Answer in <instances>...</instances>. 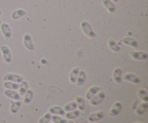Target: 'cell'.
Wrapping results in <instances>:
<instances>
[{"label":"cell","mask_w":148,"mask_h":123,"mask_svg":"<svg viewBox=\"0 0 148 123\" xmlns=\"http://www.w3.org/2000/svg\"><path fill=\"white\" fill-rule=\"evenodd\" d=\"M81 28L82 32L88 36L89 38H95L97 36L96 33H95L92 28V26L90 25L88 21H83L81 23Z\"/></svg>","instance_id":"6da1fadb"},{"label":"cell","mask_w":148,"mask_h":123,"mask_svg":"<svg viewBox=\"0 0 148 123\" xmlns=\"http://www.w3.org/2000/svg\"><path fill=\"white\" fill-rule=\"evenodd\" d=\"M1 53H2L3 59H4V62L7 64H10L12 61V55L11 50L10 48L7 46H1L0 48Z\"/></svg>","instance_id":"7a4b0ae2"},{"label":"cell","mask_w":148,"mask_h":123,"mask_svg":"<svg viewBox=\"0 0 148 123\" xmlns=\"http://www.w3.org/2000/svg\"><path fill=\"white\" fill-rule=\"evenodd\" d=\"M105 97V92L103 91H99L92 99H90V104L92 105V106H97V105H100L104 100Z\"/></svg>","instance_id":"3957f363"},{"label":"cell","mask_w":148,"mask_h":123,"mask_svg":"<svg viewBox=\"0 0 148 123\" xmlns=\"http://www.w3.org/2000/svg\"><path fill=\"white\" fill-rule=\"evenodd\" d=\"M4 82H12L14 83H21L23 81V77L16 73H7L3 78Z\"/></svg>","instance_id":"277c9868"},{"label":"cell","mask_w":148,"mask_h":123,"mask_svg":"<svg viewBox=\"0 0 148 123\" xmlns=\"http://www.w3.org/2000/svg\"><path fill=\"white\" fill-rule=\"evenodd\" d=\"M23 45L27 50H30V51L35 50V46L33 44V39H32L31 35L30 34L26 33L24 35V36H23Z\"/></svg>","instance_id":"5b68a950"},{"label":"cell","mask_w":148,"mask_h":123,"mask_svg":"<svg viewBox=\"0 0 148 123\" xmlns=\"http://www.w3.org/2000/svg\"><path fill=\"white\" fill-rule=\"evenodd\" d=\"M0 28H1V33H2L4 39L7 40H10L12 37V29L10 26L7 22H4L1 23Z\"/></svg>","instance_id":"8992f818"},{"label":"cell","mask_w":148,"mask_h":123,"mask_svg":"<svg viewBox=\"0 0 148 123\" xmlns=\"http://www.w3.org/2000/svg\"><path fill=\"white\" fill-rule=\"evenodd\" d=\"M130 56L132 59L136 60H145L148 58L147 53L143 51H132Z\"/></svg>","instance_id":"52a82bcc"},{"label":"cell","mask_w":148,"mask_h":123,"mask_svg":"<svg viewBox=\"0 0 148 123\" xmlns=\"http://www.w3.org/2000/svg\"><path fill=\"white\" fill-rule=\"evenodd\" d=\"M122 109V105L120 102H116L111 107V109L109 111L108 115L111 117H116L121 112Z\"/></svg>","instance_id":"ba28073f"},{"label":"cell","mask_w":148,"mask_h":123,"mask_svg":"<svg viewBox=\"0 0 148 123\" xmlns=\"http://www.w3.org/2000/svg\"><path fill=\"white\" fill-rule=\"evenodd\" d=\"M123 79L126 82H131L132 84H138L140 83V79L135 75L134 73H127L123 76Z\"/></svg>","instance_id":"9c48e42d"},{"label":"cell","mask_w":148,"mask_h":123,"mask_svg":"<svg viewBox=\"0 0 148 123\" xmlns=\"http://www.w3.org/2000/svg\"><path fill=\"white\" fill-rule=\"evenodd\" d=\"M104 116V112L103 111H98V112H93V113L90 114V115H88V120L89 122H97V121H99L103 118Z\"/></svg>","instance_id":"30bf717a"},{"label":"cell","mask_w":148,"mask_h":123,"mask_svg":"<svg viewBox=\"0 0 148 123\" xmlns=\"http://www.w3.org/2000/svg\"><path fill=\"white\" fill-rule=\"evenodd\" d=\"M4 95L10 99H14L15 101H20L21 99V96L19 94L18 92L15 90H10V89H6L4 92Z\"/></svg>","instance_id":"8fae6325"},{"label":"cell","mask_w":148,"mask_h":123,"mask_svg":"<svg viewBox=\"0 0 148 123\" xmlns=\"http://www.w3.org/2000/svg\"><path fill=\"white\" fill-rule=\"evenodd\" d=\"M123 44L126 45L127 46H130L132 48H137L138 47V43H137V40L134 39V37H125L121 40Z\"/></svg>","instance_id":"7c38bea8"},{"label":"cell","mask_w":148,"mask_h":123,"mask_svg":"<svg viewBox=\"0 0 148 123\" xmlns=\"http://www.w3.org/2000/svg\"><path fill=\"white\" fill-rule=\"evenodd\" d=\"M101 90V88L98 86H93L92 87L90 88L88 91H87L86 94H85V98L88 100L92 99L99 91Z\"/></svg>","instance_id":"4fadbf2b"},{"label":"cell","mask_w":148,"mask_h":123,"mask_svg":"<svg viewBox=\"0 0 148 123\" xmlns=\"http://www.w3.org/2000/svg\"><path fill=\"white\" fill-rule=\"evenodd\" d=\"M26 14H27V12H26L25 10H23V9H18V10H16L14 12H12V13L11 14V18L13 20H20V18L25 16Z\"/></svg>","instance_id":"5bb4252c"},{"label":"cell","mask_w":148,"mask_h":123,"mask_svg":"<svg viewBox=\"0 0 148 123\" xmlns=\"http://www.w3.org/2000/svg\"><path fill=\"white\" fill-rule=\"evenodd\" d=\"M102 4L108 12L113 14L116 11V6L111 0H102Z\"/></svg>","instance_id":"9a60e30c"},{"label":"cell","mask_w":148,"mask_h":123,"mask_svg":"<svg viewBox=\"0 0 148 123\" xmlns=\"http://www.w3.org/2000/svg\"><path fill=\"white\" fill-rule=\"evenodd\" d=\"M49 112H50L51 115H65V111L62 107L59 106H53L51 107L49 109Z\"/></svg>","instance_id":"2e32d148"},{"label":"cell","mask_w":148,"mask_h":123,"mask_svg":"<svg viewBox=\"0 0 148 123\" xmlns=\"http://www.w3.org/2000/svg\"><path fill=\"white\" fill-rule=\"evenodd\" d=\"M121 73H122V71H121V68L117 67L116 68L113 72V79L114 82L116 84H121Z\"/></svg>","instance_id":"e0dca14e"},{"label":"cell","mask_w":148,"mask_h":123,"mask_svg":"<svg viewBox=\"0 0 148 123\" xmlns=\"http://www.w3.org/2000/svg\"><path fill=\"white\" fill-rule=\"evenodd\" d=\"M85 80H86V73L83 70H79L75 84L77 86H81L85 84Z\"/></svg>","instance_id":"ac0fdd59"},{"label":"cell","mask_w":148,"mask_h":123,"mask_svg":"<svg viewBox=\"0 0 148 123\" xmlns=\"http://www.w3.org/2000/svg\"><path fill=\"white\" fill-rule=\"evenodd\" d=\"M147 108H148V103L147 102H143L142 104H140L137 108L136 109V114L139 116H141V115H144V113L145 112H147Z\"/></svg>","instance_id":"d6986e66"},{"label":"cell","mask_w":148,"mask_h":123,"mask_svg":"<svg viewBox=\"0 0 148 123\" xmlns=\"http://www.w3.org/2000/svg\"><path fill=\"white\" fill-rule=\"evenodd\" d=\"M108 48H109L111 49L112 51L116 52V53H118V52H119L120 50H121L120 46H119L118 43H117L116 42L115 40L112 38H111L108 40Z\"/></svg>","instance_id":"ffe728a7"},{"label":"cell","mask_w":148,"mask_h":123,"mask_svg":"<svg viewBox=\"0 0 148 123\" xmlns=\"http://www.w3.org/2000/svg\"><path fill=\"white\" fill-rule=\"evenodd\" d=\"M33 98V91L32 89H27L26 93L24 95V99H23V103L25 105H29L32 102Z\"/></svg>","instance_id":"44dd1931"},{"label":"cell","mask_w":148,"mask_h":123,"mask_svg":"<svg viewBox=\"0 0 148 123\" xmlns=\"http://www.w3.org/2000/svg\"><path fill=\"white\" fill-rule=\"evenodd\" d=\"M79 71V69L78 67L74 68V69H72V70L71 71L70 73H69V81H70L71 83L72 84L76 83L77 78Z\"/></svg>","instance_id":"7402d4cb"},{"label":"cell","mask_w":148,"mask_h":123,"mask_svg":"<svg viewBox=\"0 0 148 123\" xmlns=\"http://www.w3.org/2000/svg\"><path fill=\"white\" fill-rule=\"evenodd\" d=\"M22 102L20 101H15L12 103L11 106H10V112L13 115L17 114L18 112L19 109L21 107Z\"/></svg>","instance_id":"603a6c76"},{"label":"cell","mask_w":148,"mask_h":123,"mask_svg":"<svg viewBox=\"0 0 148 123\" xmlns=\"http://www.w3.org/2000/svg\"><path fill=\"white\" fill-rule=\"evenodd\" d=\"M75 102H76L77 107L79 111H83L85 109V102L83 97L80 96H77L75 98Z\"/></svg>","instance_id":"cb8c5ba5"},{"label":"cell","mask_w":148,"mask_h":123,"mask_svg":"<svg viewBox=\"0 0 148 123\" xmlns=\"http://www.w3.org/2000/svg\"><path fill=\"white\" fill-rule=\"evenodd\" d=\"M79 115H80L79 110L75 109V110L70 111V112H67L66 114H65L64 116L66 120H74V119H76L77 117H79Z\"/></svg>","instance_id":"d4e9b609"},{"label":"cell","mask_w":148,"mask_h":123,"mask_svg":"<svg viewBox=\"0 0 148 123\" xmlns=\"http://www.w3.org/2000/svg\"><path fill=\"white\" fill-rule=\"evenodd\" d=\"M19 94L20 96H24L25 94L26 93V92L28 89V83H27L26 81L23 80L21 82V84L20 85V87H19Z\"/></svg>","instance_id":"484cf974"},{"label":"cell","mask_w":148,"mask_h":123,"mask_svg":"<svg viewBox=\"0 0 148 123\" xmlns=\"http://www.w3.org/2000/svg\"><path fill=\"white\" fill-rule=\"evenodd\" d=\"M4 86L7 89L10 90H17L20 87V84L18 83H14L12 82H5L4 83Z\"/></svg>","instance_id":"4316f807"},{"label":"cell","mask_w":148,"mask_h":123,"mask_svg":"<svg viewBox=\"0 0 148 123\" xmlns=\"http://www.w3.org/2000/svg\"><path fill=\"white\" fill-rule=\"evenodd\" d=\"M137 94H138V96L140 97V99L141 100H143V102H148V96L145 89H143V88L139 89L138 91H137Z\"/></svg>","instance_id":"83f0119b"},{"label":"cell","mask_w":148,"mask_h":123,"mask_svg":"<svg viewBox=\"0 0 148 123\" xmlns=\"http://www.w3.org/2000/svg\"><path fill=\"white\" fill-rule=\"evenodd\" d=\"M77 107V105L76 102H75V101H73V102H69V103L65 105L63 109H64V111H66V112H70V111L76 109Z\"/></svg>","instance_id":"f1b7e54d"},{"label":"cell","mask_w":148,"mask_h":123,"mask_svg":"<svg viewBox=\"0 0 148 123\" xmlns=\"http://www.w3.org/2000/svg\"><path fill=\"white\" fill-rule=\"evenodd\" d=\"M51 120V114L50 112H46L44 114L43 116H42L38 120V123H49Z\"/></svg>","instance_id":"f546056e"},{"label":"cell","mask_w":148,"mask_h":123,"mask_svg":"<svg viewBox=\"0 0 148 123\" xmlns=\"http://www.w3.org/2000/svg\"><path fill=\"white\" fill-rule=\"evenodd\" d=\"M53 123H67V120L66 119L61 118V117L58 116V115H51V120Z\"/></svg>","instance_id":"4dcf8cb0"},{"label":"cell","mask_w":148,"mask_h":123,"mask_svg":"<svg viewBox=\"0 0 148 123\" xmlns=\"http://www.w3.org/2000/svg\"><path fill=\"white\" fill-rule=\"evenodd\" d=\"M67 123H75L73 121H72V120H69V121H67Z\"/></svg>","instance_id":"1f68e13d"},{"label":"cell","mask_w":148,"mask_h":123,"mask_svg":"<svg viewBox=\"0 0 148 123\" xmlns=\"http://www.w3.org/2000/svg\"><path fill=\"white\" fill-rule=\"evenodd\" d=\"M112 1H114V2H117V1H119V0H112Z\"/></svg>","instance_id":"d6a6232c"},{"label":"cell","mask_w":148,"mask_h":123,"mask_svg":"<svg viewBox=\"0 0 148 123\" xmlns=\"http://www.w3.org/2000/svg\"><path fill=\"white\" fill-rule=\"evenodd\" d=\"M1 14H2V12H1V10H0V17H1Z\"/></svg>","instance_id":"836d02e7"},{"label":"cell","mask_w":148,"mask_h":123,"mask_svg":"<svg viewBox=\"0 0 148 123\" xmlns=\"http://www.w3.org/2000/svg\"><path fill=\"white\" fill-rule=\"evenodd\" d=\"M1 21L0 20V27H1Z\"/></svg>","instance_id":"e575fe53"},{"label":"cell","mask_w":148,"mask_h":123,"mask_svg":"<svg viewBox=\"0 0 148 123\" xmlns=\"http://www.w3.org/2000/svg\"><path fill=\"white\" fill-rule=\"evenodd\" d=\"M134 123H142V122H134Z\"/></svg>","instance_id":"d590c367"},{"label":"cell","mask_w":148,"mask_h":123,"mask_svg":"<svg viewBox=\"0 0 148 123\" xmlns=\"http://www.w3.org/2000/svg\"><path fill=\"white\" fill-rule=\"evenodd\" d=\"M49 123H53V122H49Z\"/></svg>","instance_id":"8d00e7d4"}]
</instances>
